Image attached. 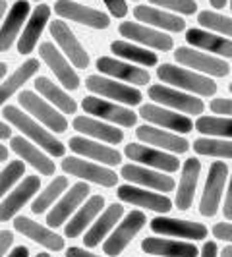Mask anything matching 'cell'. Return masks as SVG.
Instances as JSON below:
<instances>
[{
  "instance_id": "6da1fadb",
  "label": "cell",
  "mask_w": 232,
  "mask_h": 257,
  "mask_svg": "<svg viewBox=\"0 0 232 257\" xmlns=\"http://www.w3.org/2000/svg\"><path fill=\"white\" fill-rule=\"evenodd\" d=\"M2 114H4V118L8 120V124L16 126L24 136L31 138V140L37 143L39 147H43L47 153L54 155V157H64V153H66L64 145L58 142L49 130L43 128L31 114H27V112H24V110H20L18 106H10V104L4 108Z\"/></svg>"
},
{
  "instance_id": "7a4b0ae2",
  "label": "cell",
  "mask_w": 232,
  "mask_h": 257,
  "mask_svg": "<svg viewBox=\"0 0 232 257\" xmlns=\"http://www.w3.org/2000/svg\"><path fill=\"white\" fill-rule=\"evenodd\" d=\"M157 77L167 85L190 91L199 97H211L217 93V83L209 76L197 74L188 68H178L174 64H161L157 68Z\"/></svg>"
},
{
  "instance_id": "3957f363",
  "label": "cell",
  "mask_w": 232,
  "mask_h": 257,
  "mask_svg": "<svg viewBox=\"0 0 232 257\" xmlns=\"http://www.w3.org/2000/svg\"><path fill=\"white\" fill-rule=\"evenodd\" d=\"M226 180H228V167L222 161H213L209 167L201 199H199V215L201 217L209 219V217H215L219 213Z\"/></svg>"
},
{
  "instance_id": "277c9868",
  "label": "cell",
  "mask_w": 232,
  "mask_h": 257,
  "mask_svg": "<svg viewBox=\"0 0 232 257\" xmlns=\"http://www.w3.org/2000/svg\"><path fill=\"white\" fill-rule=\"evenodd\" d=\"M149 99H153L155 103L168 106L172 110H178L184 114H193L199 116L203 114L205 110V104L201 99L188 95V93H182L180 89H174V87H168V85H161V83H155L147 89Z\"/></svg>"
},
{
  "instance_id": "5b68a950",
  "label": "cell",
  "mask_w": 232,
  "mask_h": 257,
  "mask_svg": "<svg viewBox=\"0 0 232 257\" xmlns=\"http://www.w3.org/2000/svg\"><path fill=\"white\" fill-rule=\"evenodd\" d=\"M176 62L186 68H193V72H199L203 76H215L224 77L230 74V66L224 62V58L219 56H211L205 52H199L197 49L190 47H178L174 51Z\"/></svg>"
},
{
  "instance_id": "8992f818",
  "label": "cell",
  "mask_w": 232,
  "mask_h": 257,
  "mask_svg": "<svg viewBox=\"0 0 232 257\" xmlns=\"http://www.w3.org/2000/svg\"><path fill=\"white\" fill-rule=\"evenodd\" d=\"M145 222H147V219H145V215L142 211H130L128 215L124 217V220H120L116 224L112 234L104 240L103 253H106L108 257L120 255L128 247L130 242L134 240V236L145 226Z\"/></svg>"
},
{
  "instance_id": "52a82bcc",
  "label": "cell",
  "mask_w": 232,
  "mask_h": 257,
  "mask_svg": "<svg viewBox=\"0 0 232 257\" xmlns=\"http://www.w3.org/2000/svg\"><path fill=\"white\" fill-rule=\"evenodd\" d=\"M20 104L24 106L27 114H31L35 120H39L41 124H45L49 130L56 132V134H62L68 130V122H66L64 114H60L51 103H47L45 99H41L37 93L33 91H24L20 93Z\"/></svg>"
},
{
  "instance_id": "ba28073f",
  "label": "cell",
  "mask_w": 232,
  "mask_h": 257,
  "mask_svg": "<svg viewBox=\"0 0 232 257\" xmlns=\"http://www.w3.org/2000/svg\"><path fill=\"white\" fill-rule=\"evenodd\" d=\"M85 87L95 95L112 99L116 103L128 104V106H136V104L142 103L143 99L140 89L126 85V83H118L116 79H108L103 76H89L85 79Z\"/></svg>"
},
{
  "instance_id": "9c48e42d",
  "label": "cell",
  "mask_w": 232,
  "mask_h": 257,
  "mask_svg": "<svg viewBox=\"0 0 232 257\" xmlns=\"http://www.w3.org/2000/svg\"><path fill=\"white\" fill-rule=\"evenodd\" d=\"M124 155L134 163L159 168L161 172H167V174L178 172V168H180V161L174 155L167 153L163 149H157V147H145L140 143H130L124 147Z\"/></svg>"
},
{
  "instance_id": "30bf717a",
  "label": "cell",
  "mask_w": 232,
  "mask_h": 257,
  "mask_svg": "<svg viewBox=\"0 0 232 257\" xmlns=\"http://www.w3.org/2000/svg\"><path fill=\"white\" fill-rule=\"evenodd\" d=\"M151 230L155 234H163V236H170V238H184L186 242L190 240H203L207 238V226L203 222H193V220L184 219H172V217H155L149 222Z\"/></svg>"
},
{
  "instance_id": "8fae6325",
  "label": "cell",
  "mask_w": 232,
  "mask_h": 257,
  "mask_svg": "<svg viewBox=\"0 0 232 257\" xmlns=\"http://www.w3.org/2000/svg\"><path fill=\"white\" fill-rule=\"evenodd\" d=\"M54 12L58 14L62 20L76 22L79 26L93 27V29H106L110 26V18L103 14L101 10H95L91 6H83L74 0H58L54 4Z\"/></svg>"
},
{
  "instance_id": "7c38bea8",
  "label": "cell",
  "mask_w": 232,
  "mask_h": 257,
  "mask_svg": "<svg viewBox=\"0 0 232 257\" xmlns=\"http://www.w3.org/2000/svg\"><path fill=\"white\" fill-rule=\"evenodd\" d=\"M62 170L70 176H76V178H81L85 182H93V184H99L104 188H112L118 182L116 172H112L110 168H104L101 165H95V163L77 159V157H66L62 161Z\"/></svg>"
},
{
  "instance_id": "4fadbf2b",
  "label": "cell",
  "mask_w": 232,
  "mask_h": 257,
  "mask_svg": "<svg viewBox=\"0 0 232 257\" xmlns=\"http://www.w3.org/2000/svg\"><path fill=\"white\" fill-rule=\"evenodd\" d=\"M81 106L87 114H93L101 118V120L118 124L122 128H132L138 122V114L134 110H130L126 106H120L116 103H110V101H103L99 97H85Z\"/></svg>"
},
{
  "instance_id": "5bb4252c",
  "label": "cell",
  "mask_w": 232,
  "mask_h": 257,
  "mask_svg": "<svg viewBox=\"0 0 232 257\" xmlns=\"http://www.w3.org/2000/svg\"><path fill=\"white\" fill-rule=\"evenodd\" d=\"M118 199L124 201V203H132L136 207H143V209H149L155 211L159 215H165L172 209V199L167 197L165 193H157V192H147L145 188H136L132 184H124V186H118Z\"/></svg>"
},
{
  "instance_id": "9a60e30c",
  "label": "cell",
  "mask_w": 232,
  "mask_h": 257,
  "mask_svg": "<svg viewBox=\"0 0 232 257\" xmlns=\"http://www.w3.org/2000/svg\"><path fill=\"white\" fill-rule=\"evenodd\" d=\"M140 116L159 128L172 130L174 134H190L195 128L190 116L178 114V110H168L159 104H142Z\"/></svg>"
},
{
  "instance_id": "2e32d148",
  "label": "cell",
  "mask_w": 232,
  "mask_h": 257,
  "mask_svg": "<svg viewBox=\"0 0 232 257\" xmlns=\"http://www.w3.org/2000/svg\"><path fill=\"white\" fill-rule=\"evenodd\" d=\"M51 35L58 43V47L62 49L66 58H70V62H72L74 68L85 70L89 66V54L81 47V43L77 41L74 31L66 26V22H62V20L51 22Z\"/></svg>"
},
{
  "instance_id": "e0dca14e",
  "label": "cell",
  "mask_w": 232,
  "mask_h": 257,
  "mask_svg": "<svg viewBox=\"0 0 232 257\" xmlns=\"http://www.w3.org/2000/svg\"><path fill=\"white\" fill-rule=\"evenodd\" d=\"M118 31L122 37L130 39L134 43H140V45H145V47H151L155 51L167 52L174 47L172 37H168L167 33L149 26H143V24H138V22H122Z\"/></svg>"
},
{
  "instance_id": "ac0fdd59",
  "label": "cell",
  "mask_w": 232,
  "mask_h": 257,
  "mask_svg": "<svg viewBox=\"0 0 232 257\" xmlns=\"http://www.w3.org/2000/svg\"><path fill=\"white\" fill-rule=\"evenodd\" d=\"M39 56L47 62V66L52 70V74L56 76V79L64 85L66 89L76 91L79 87V76L76 74V70L70 66V62L66 60V56H62V52L58 51L52 43H41L39 45Z\"/></svg>"
},
{
  "instance_id": "d6986e66",
  "label": "cell",
  "mask_w": 232,
  "mask_h": 257,
  "mask_svg": "<svg viewBox=\"0 0 232 257\" xmlns=\"http://www.w3.org/2000/svg\"><path fill=\"white\" fill-rule=\"evenodd\" d=\"M120 176L132 184H140L143 188H151V190L163 193L174 192V188H176L172 176L157 172V170H149V168L140 167V165H124L120 170Z\"/></svg>"
},
{
  "instance_id": "ffe728a7",
  "label": "cell",
  "mask_w": 232,
  "mask_h": 257,
  "mask_svg": "<svg viewBox=\"0 0 232 257\" xmlns=\"http://www.w3.org/2000/svg\"><path fill=\"white\" fill-rule=\"evenodd\" d=\"M87 195H89V186H87L85 182L74 184V186L62 195V199L51 209V213L47 215V224L52 226V228L62 226L66 220H68V217L85 201Z\"/></svg>"
},
{
  "instance_id": "44dd1931",
  "label": "cell",
  "mask_w": 232,
  "mask_h": 257,
  "mask_svg": "<svg viewBox=\"0 0 232 257\" xmlns=\"http://www.w3.org/2000/svg\"><path fill=\"white\" fill-rule=\"evenodd\" d=\"M136 136L140 142L153 145L163 151H170V153H186L190 149V142L186 138H182L174 132H165L163 128L147 126V124L136 130Z\"/></svg>"
},
{
  "instance_id": "7402d4cb",
  "label": "cell",
  "mask_w": 232,
  "mask_h": 257,
  "mask_svg": "<svg viewBox=\"0 0 232 257\" xmlns=\"http://www.w3.org/2000/svg\"><path fill=\"white\" fill-rule=\"evenodd\" d=\"M39 188H41L39 176H26L24 182H20L12 192L8 193V197L0 203V220L6 222V220L12 219L14 215L39 192Z\"/></svg>"
},
{
  "instance_id": "603a6c76",
  "label": "cell",
  "mask_w": 232,
  "mask_h": 257,
  "mask_svg": "<svg viewBox=\"0 0 232 257\" xmlns=\"http://www.w3.org/2000/svg\"><path fill=\"white\" fill-rule=\"evenodd\" d=\"M97 70L104 74V76H110L114 79H122L126 83H134V85H147L149 83V72L143 70V68H136V66L128 64V62H122V60H116L110 56H101L97 60Z\"/></svg>"
},
{
  "instance_id": "cb8c5ba5",
  "label": "cell",
  "mask_w": 232,
  "mask_h": 257,
  "mask_svg": "<svg viewBox=\"0 0 232 257\" xmlns=\"http://www.w3.org/2000/svg\"><path fill=\"white\" fill-rule=\"evenodd\" d=\"M27 14H29V2L27 0H16L8 16L4 20V24L0 27V52L10 51V47L14 45L16 39H20V31L24 27V22L27 20Z\"/></svg>"
},
{
  "instance_id": "d4e9b609",
  "label": "cell",
  "mask_w": 232,
  "mask_h": 257,
  "mask_svg": "<svg viewBox=\"0 0 232 257\" xmlns=\"http://www.w3.org/2000/svg\"><path fill=\"white\" fill-rule=\"evenodd\" d=\"M143 253L155 257H197L201 251L190 242H178L170 238H145L142 240Z\"/></svg>"
},
{
  "instance_id": "484cf974",
  "label": "cell",
  "mask_w": 232,
  "mask_h": 257,
  "mask_svg": "<svg viewBox=\"0 0 232 257\" xmlns=\"http://www.w3.org/2000/svg\"><path fill=\"white\" fill-rule=\"evenodd\" d=\"M199 174H201V163L197 159H188L182 165V176L178 182L176 199H174V205L178 211H188L193 205V195H195Z\"/></svg>"
},
{
  "instance_id": "4316f807",
  "label": "cell",
  "mask_w": 232,
  "mask_h": 257,
  "mask_svg": "<svg viewBox=\"0 0 232 257\" xmlns=\"http://www.w3.org/2000/svg\"><path fill=\"white\" fill-rule=\"evenodd\" d=\"M49 18H51V8H49L47 4H39L37 8L33 10L31 18L27 20L26 27H24V31H22V35L18 39V52H20V54H29V52H33V49L37 47L39 37H41L43 29H45L47 22H49Z\"/></svg>"
},
{
  "instance_id": "83f0119b",
  "label": "cell",
  "mask_w": 232,
  "mask_h": 257,
  "mask_svg": "<svg viewBox=\"0 0 232 257\" xmlns=\"http://www.w3.org/2000/svg\"><path fill=\"white\" fill-rule=\"evenodd\" d=\"M68 145H70V149L74 153L81 155V157H87V159H93V161H99L101 165L114 167V165H120V161H122V155L118 153L116 149L108 147V145H101L99 142L85 140L81 136L70 138Z\"/></svg>"
},
{
  "instance_id": "f1b7e54d",
  "label": "cell",
  "mask_w": 232,
  "mask_h": 257,
  "mask_svg": "<svg viewBox=\"0 0 232 257\" xmlns=\"http://www.w3.org/2000/svg\"><path fill=\"white\" fill-rule=\"evenodd\" d=\"M186 41L193 49L213 52L219 58H232V39L220 37L217 33H211L205 29H188Z\"/></svg>"
},
{
  "instance_id": "f546056e",
  "label": "cell",
  "mask_w": 232,
  "mask_h": 257,
  "mask_svg": "<svg viewBox=\"0 0 232 257\" xmlns=\"http://www.w3.org/2000/svg\"><path fill=\"white\" fill-rule=\"evenodd\" d=\"M14 228L20 232V234H24L26 238L37 242V244H41L43 247H47V249H51V251L64 249V238H60L58 234H54L49 228H45V226H41L37 222H33V220L27 219V217H18V219L14 220Z\"/></svg>"
},
{
  "instance_id": "4dcf8cb0",
  "label": "cell",
  "mask_w": 232,
  "mask_h": 257,
  "mask_svg": "<svg viewBox=\"0 0 232 257\" xmlns=\"http://www.w3.org/2000/svg\"><path fill=\"white\" fill-rule=\"evenodd\" d=\"M134 16L138 22H143L157 29H165V31H172V33H180L186 29V22L178 18L176 14H168L165 10L153 8V6H136Z\"/></svg>"
},
{
  "instance_id": "1f68e13d",
  "label": "cell",
  "mask_w": 232,
  "mask_h": 257,
  "mask_svg": "<svg viewBox=\"0 0 232 257\" xmlns=\"http://www.w3.org/2000/svg\"><path fill=\"white\" fill-rule=\"evenodd\" d=\"M10 147H12V151L18 155L22 161H26L27 165L37 168L43 176H52V174H54V161H51L45 153H41L33 143H29L27 140H24L22 136L10 138Z\"/></svg>"
},
{
  "instance_id": "d6a6232c",
  "label": "cell",
  "mask_w": 232,
  "mask_h": 257,
  "mask_svg": "<svg viewBox=\"0 0 232 257\" xmlns=\"http://www.w3.org/2000/svg\"><path fill=\"white\" fill-rule=\"evenodd\" d=\"M72 126L79 134H85L89 138L101 140V142L110 143V145H116V143H120L124 140V132L122 130L114 128V126H108V124H103V122H99L95 118H89V116H76Z\"/></svg>"
},
{
  "instance_id": "836d02e7",
  "label": "cell",
  "mask_w": 232,
  "mask_h": 257,
  "mask_svg": "<svg viewBox=\"0 0 232 257\" xmlns=\"http://www.w3.org/2000/svg\"><path fill=\"white\" fill-rule=\"evenodd\" d=\"M122 215H124V207L120 205V203H112V205L106 207L103 211V215L99 217V220L85 232V236H83L85 247H95V245L101 244V240L114 228L116 222H120Z\"/></svg>"
},
{
  "instance_id": "e575fe53",
  "label": "cell",
  "mask_w": 232,
  "mask_h": 257,
  "mask_svg": "<svg viewBox=\"0 0 232 257\" xmlns=\"http://www.w3.org/2000/svg\"><path fill=\"white\" fill-rule=\"evenodd\" d=\"M103 207H104L103 195H91L89 199L85 201V205L81 207L76 215L70 219V222L66 224L64 234L68 236V238H77L81 232L89 226L91 220L101 213V209H103Z\"/></svg>"
},
{
  "instance_id": "d590c367",
  "label": "cell",
  "mask_w": 232,
  "mask_h": 257,
  "mask_svg": "<svg viewBox=\"0 0 232 257\" xmlns=\"http://www.w3.org/2000/svg\"><path fill=\"white\" fill-rule=\"evenodd\" d=\"M35 89L39 91V95H43L51 104H54L56 108H60L64 114H76L77 104L76 101L66 93L64 89H60L54 81H51L49 77L39 76L35 79Z\"/></svg>"
},
{
  "instance_id": "8d00e7d4",
  "label": "cell",
  "mask_w": 232,
  "mask_h": 257,
  "mask_svg": "<svg viewBox=\"0 0 232 257\" xmlns=\"http://www.w3.org/2000/svg\"><path fill=\"white\" fill-rule=\"evenodd\" d=\"M37 72H39V60H35V58H29L20 68H16V72H14L12 76L8 77L4 83H0V106L6 103L20 87H24V83H26L29 77L35 76Z\"/></svg>"
},
{
  "instance_id": "74e56055",
  "label": "cell",
  "mask_w": 232,
  "mask_h": 257,
  "mask_svg": "<svg viewBox=\"0 0 232 257\" xmlns=\"http://www.w3.org/2000/svg\"><path fill=\"white\" fill-rule=\"evenodd\" d=\"M110 51L114 52L116 56L124 58V60L147 66V68L159 64V58H157L155 52H149L147 49L138 47V45H132L128 41H112V43H110Z\"/></svg>"
},
{
  "instance_id": "f35d334b",
  "label": "cell",
  "mask_w": 232,
  "mask_h": 257,
  "mask_svg": "<svg viewBox=\"0 0 232 257\" xmlns=\"http://www.w3.org/2000/svg\"><path fill=\"white\" fill-rule=\"evenodd\" d=\"M193 126L207 138L232 140V118L228 116H199Z\"/></svg>"
},
{
  "instance_id": "ab89813d",
  "label": "cell",
  "mask_w": 232,
  "mask_h": 257,
  "mask_svg": "<svg viewBox=\"0 0 232 257\" xmlns=\"http://www.w3.org/2000/svg\"><path fill=\"white\" fill-rule=\"evenodd\" d=\"M66 188H68V178H66V176H56L43 192H39L37 199L31 203V211H33L35 215L45 213V211L62 195V192H66Z\"/></svg>"
},
{
  "instance_id": "60d3db41",
  "label": "cell",
  "mask_w": 232,
  "mask_h": 257,
  "mask_svg": "<svg viewBox=\"0 0 232 257\" xmlns=\"http://www.w3.org/2000/svg\"><path fill=\"white\" fill-rule=\"evenodd\" d=\"M193 151L203 157H217V159H230L232 161V140L220 138H199L193 142Z\"/></svg>"
},
{
  "instance_id": "b9f144b4",
  "label": "cell",
  "mask_w": 232,
  "mask_h": 257,
  "mask_svg": "<svg viewBox=\"0 0 232 257\" xmlns=\"http://www.w3.org/2000/svg\"><path fill=\"white\" fill-rule=\"evenodd\" d=\"M197 22L201 27H205L207 31H215V33L224 35V37H232V18H228V16L203 10V12L197 14Z\"/></svg>"
},
{
  "instance_id": "7bdbcfd3",
  "label": "cell",
  "mask_w": 232,
  "mask_h": 257,
  "mask_svg": "<svg viewBox=\"0 0 232 257\" xmlns=\"http://www.w3.org/2000/svg\"><path fill=\"white\" fill-rule=\"evenodd\" d=\"M24 172H26L24 161H12V163H8V167L0 172V197L24 176Z\"/></svg>"
},
{
  "instance_id": "ee69618b",
  "label": "cell",
  "mask_w": 232,
  "mask_h": 257,
  "mask_svg": "<svg viewBox=\"0 0 232 257\" xmlns=\"http://www.w3.org/2000/svg\"><path fill=\"white\" fill-rule=\"evenodd\" d=\"M153 6H161L163 10L184 14V16H193L197 12L195 0H149Z\"/></svg>"
},
{
  "instance_id": "f6af8a7d",
  "label": "cell",
  "mask_w": 232,
  "mask_h": 257,
  "mask_svg": "<svg viewBox=\"0 0 232 257\" xmlns=\"http://www.w3.org/2000/svg\"><path fill=\"white\" fill-rule=\"evenodd\" d=\"M209 108L215 112V114H222L232 118V99H213L209 103Z\"/></svg>"
},
{
  "instance_id": "bcb514c9",
  "label": "cell",
  "mask_w": 232,
  "mask_h": 257,
  "mask_svg": "<svg viewBox=\"0 0 232 257\" xmlns=\"http://www.w3.org/2000/svg\"><path fill=\"white\" fill-rule=\"evenodd\" d=\"M213 236L217 238V240H222V242H228L232 244V222H217L213 228Z\"/></svg>"
},
{
  "instance_id": "7dc6e473",
  "label": "cell",
  "mask_w": 232,
  "mask_h": 257,
  "mask_svg": "<svg viewBox=\"0 0 232 257\" xmlns=\"http://www.w3.org/2000/svg\"><path fill=\"white\" fill-rule=\"evenodd\" d=\"M106 4V8L110 10V14L114 18H124L128 14V6H126V0H103Z\"/></svg>"
},
{
  "instance_id": "c3c4849f",
  "label": "cell",
  "mask_w": 232,
  "mask_h": 257,
  "mask_svg": "<svg viewBox=\"0 0 232 257\" xmlns=\"http://www.w3.org/2000/svg\"><path fill=\"white\" fill-rule=\"evenodd\" d=\"M222 215L226 220H232V172L228 176V190L224 195V205H222Z\"/></svg>"
},
{
  "instance_id": "681fc988",
  "label": "cell",
  "mask_w": 232,
  "mask_h": 257,
  "mask_svg": "<svg viewBox=\"0 0 232 257\" xmlns=\"http://www.w3.org/2000/svg\"><path fill=\"white\" fill-rule=\"evenodd\" d=\"M14 242V234L10 230H2L0 232V257L8 251V247Z\"/></svg>"
},
{
  "instance_id": "f907efd6",
  "label": "cell",
  "mask_w": 232,
  "mask_h": 257,
  "mask_svg": "<svg viewBox=\"0 0 232 257\" xmlns=\"http://www.w3.org/2000/svg\"><path fill=\"white\" fill-rule=\"evenodd\" d=\"M201 257H219L217 242H205L201 247Z\"/></svg>"
},
{
  "instance_id": "816d5d0a",
  "label": "cell",
  "mask_w": 232,
  "mask_h": 257,
  "mask_svg": "<svg viewBox=\"0 0 232 257\" xmlns=\"http://www.w3.org/2000/svg\"><path fill=\"white\" fill-rule=\"evenodd\" d=\"M66 257H99V255L85 251L83 247H70V249L66 251Z\"/></svg>"
},
{
  "instance_id": "f5cc1de1",
  "label": "cell",
  "mask_w": 232,
  "mask_h": 257,
  "mask_svg": "<svg viewBox=\"0 0 232 257\" xmlns=\"http://www.w3.org/2000/svg\"><path fill=\"white\" fill-rule=\"evenodd\" d=\"M8 257H29V249H27L26 245H18V247H14L12 251L8 253Z\"/></svg>"
},
{
  "instance_id": "db71d44e",
  "label": "cell",
  "mask_w": 232,
  "mask_h": 257,
  "mask_svg": "<svg viewBox=\"0 0 232 257\" xmlns=\"http://www.w3.org/2000/svg\"><path fill=\"white\" fill-rule=\"evenodd\" d=\"M8 138H12V130L8 124L0 122V140H8Z\"/></svg>"
},
{
  "instance_id": "11a10c76",
  "label": "cell",
  "mask_w": 232,
  "mask_h": 257,
  "mask_svg": "<svg viewBox=\"0 0 232 257\" xmlns=\"http://www.w3.org/2000/svg\"><path fill=\"white\" fill-rule=\"evenodd\" d=\"M209 4H211L215 10H220V8L226 6V0H209Z\"/></svg>"
},
{
  "instance_id": "9f6ffc18",
  "label": "cell",
  "mask_w": 232,
  "mask_h": 257,
  "mask_svg": "<svg viewBox=\"0 0 232 257\" xmlns=\"http://www.w3.org/2000/svg\"><path fill=\"white\" fill-rule=\"evenodd\" d=\"M220 257H232V244L224 245V249L220 251Z\"/></svg>"
},
{
  "instance_id": "6f0895ef",
  "label": "cell",
  "mask_w": 232,
  "mask_h": 257,
  "mask_svg": "<svg viewBox=\"0 0 232 257\" xmlns=\"http://www.w3.org/2000/svg\"><path fill=\"white\" fill-rule=\"evenodd\" d=\"M8 159V149L4 145H0V161H6Z\"/></svg>"
},
{
  "instance_id": "680465c9",
  "label": "cell",
  "mask_w": 232,
  "mask_h": 257,
  "mask_svg": "<svg viewBox=\"0 0 232 257\" xmlns=\"http://www.w3.org/2000/svg\"><path fill=\"white\" fill-rule=\"evenodd\" d=\"M6 8H8V6H6V0H0V20H2V16L6 14Z\"/></svg>"
},
{
  "instance_id": "91938a15",
  "label": "cell",
  "mask_w": 232,
  "mask_h": 257,
  "mask_svg": "<svg viewBox=\"0 0 232 257\" xmlns=\"http://www.w3.org/2000/svg\"><path fill=\"white\" fill-rule=\"evenodd\" d=\"M6 72H8V68H6V64L4 62H0V79L6 76Z\"/></svg>"
},
{
  "instance_id": "94428289",
  "label": "cell",
  "mask_w": 232,
  "mask_h": 257,
  "mask_svg": "<svg viewBox=\"0 0 232 257\" xmlns=\"http://www.w3.org/2000/svg\"><path fill=\"white\" fill-rule=\"evenodd\" d=\"M35 257H51V255H49V253H37Z\"/></svg>"
},
{
  "instance_id": "6125c7cd",
  "label": "cell",
  "mask_w": 232,
  "mask_h": 257,
  "mask_svg": "<svg viewBox=\"0 0 232 257\" xmlns=\"http://www.w3.org/2000/svg\"><path fill=\"white\" fill-rule=\"evenodd\" d=\"M228 89H230V93H232V83H230V85H228Z\"/></svg>"
},
{
  "instance_id": "be15d7a7",
  "label": "cell",
  "mask_w": 232,
  "mask_h": 257,
  "mask_svg": "<svg viewBox=\"0 0 232 257\" xmlns=\"http://www.w3.org/2000/svg\"><path fill=\"white\" fill-rule=\"evenodd\" d=\"M230 10H232V0H230Z\"/></svg>"
},
{
  "instance_id": "e7e4bbea",
  "label": "cell",
  "mask_w": 232,
  "mask_h": 257,
  "mask_svg": "<svg viewBox=\"0 0 232 257\" xmlns=\"http://www.w3.org/2000/svg\"><path fill=\"white\" fill-rule=\"evenodd\" d=\"M149 257H155V255H149Z\"/></svg>"
},
{
  "instance_id": "03108f58",
  "label": "cell",
  "mask_w": 232,
  "mask_h": 257,
  "mask_svg": "<svg viewBox=\"0 0 232 257\" xmlns=\"http://www.w3.org/2000/svg\"><path fill=\"white\" fill-rule=\"evenodd\" d=\"M37 2H39V0H37Z\"/></svg>"
}]
</instances>
